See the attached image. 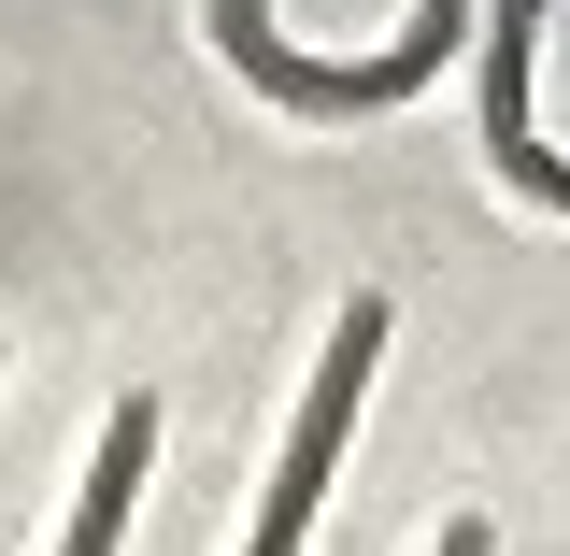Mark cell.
Listing matches in <instances>:
<instances>
[{
	"mask_svg": "<svg viewBox=\"0 0 570 556\" xmlns=\"http://www.w3.org/2000/svg\"><path fill=\"white\" fill-rule=\"evenodd\" d=\"M142 457H157V400H115L100 457H86V514H71L58 556H115V528H129V499H142Z\"/></svg>",
	"mask_w": 570,
	"mask_h": 556,
	"instance_id": "6da1fadb",
	"label": "cell"
},
{
	"mask_svg": "<svg viewBox=\"0 0 570 556\" xmlns=\"http://www.w3.org/2000/svg\"><path fill=\"white\" fill-rule=\"evenodd\" d=\"M442 556H485V528H471V514H456V528H442Z\"/></svg>",
	"mask_w": 570,
	"mask_h": 556,
	"instance_id": "7a4b0ae2",
	"label": "cell"
}]
</instances>
